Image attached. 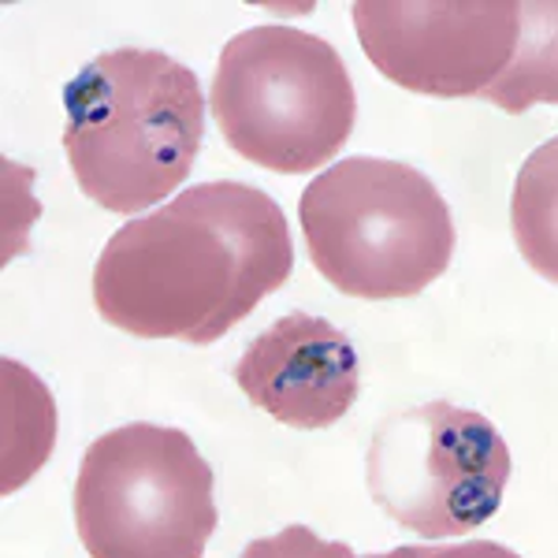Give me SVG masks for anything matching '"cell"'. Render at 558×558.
<instances>
[{
  "label": "cell",
  "mask_w": 558,
  "mask_h": 558,
  "mask_svg": "<svg viewBox=\"0 0 558 558\" xmlns=\"http://www.w3.org/2000/svg\"><path fill=\"white\" fill-rule=\"evenodd\" d=\"M299 223L313 268L350 299H413L454 257L444 194L402 160H339L302 191Z\"/></svg>",
  "instance_id": "cell-3"
},
{
  "label": "cell",
  "mask_w": 558,
  "mask_h": 558,
  "mask_svg": "<svg viewBox=\"0 0 558 558\" xmlns=\"http://www.w3.org/2000/svg\"><path fill=\"white\" fill-rule=\"evenodd\" d=\"M354 26L368 64L425 97H484L510 68L521 38L514 0H362Z\"/></svg>",
  "instance_id": "cell-7"
},
{
  "label": "cell",
  "mask_w": 558,
  "mask_h": 558,
  "mask_svg": "<svg viewBox=\"0 0 558 558\" xmlns=\"http://www.w3.org/2000/svg\"><path fill=\"white\" fill-rule=\"evenodd\" d=\"M510 228L536 276L558 283V138L521 165L510 197Z\"/></svg>",
  "instance_id": "cell-10"
},
{
  "label": "cell",
  "mask_w": 558,
  "mask_h": 558,
  "mask_svg": "<svg viewBox=\"0 0 558 558\" xmlns=\"http://www.w3.org/2000/svg\"><path fill=\"white\" fill-rule=\"evenodd\" d=\"M283 209L250 183L191 186L105 242L94 305L138 339L209 347L291 279Z\"/></svg>",
  "instance_id": "cell-1"
},
{
  "label": "cell",
  "mask_w": 558,
  "mask_h": 558,
  "mask_svg": "<svg viewBox=\"0 0 558 558\" xmlns=\"http://www.w3.org/2000/svg\"><path fill=\"white\" fill-rule=\"evenodd\" d=\"M521 38L510 68L481 101L518 116L533 105H558V4H518Z\"/></svg>",
  "instance_id": "cell-9"
},
{
  "label": "cell",
  "mask_w": 558,
  "mask_h": 558,
  "mask_svg": "<svg viewBox=\"0 0 558 558\" xmlns=\"http://www.w3.org/2000/svg\"><path fill=\"white\" fill-rule=\"evenodd\" d=\"M209 108L239 157L302 175L347 146L357 94L336 45L299 26L265 23L223 45Z\"/></svg>",
  "instance_id": "cell-4"
},
{
  "label": "cell",
  "mask_w": 558,
  "mask_h": 558,
  "mask_svg": "<svg viewBox=\"0 0 558 558\" xmlns=\"http://www.w3.org/2000/svg\"><path fill=\"white\" fill-rule=\"evenodd\" d=\"M239 558H402V551L387 555H354L347 544H336V539H320L313 529L305 525H287L279 529L276 536H265V539H254L246 544V551Z\"/></svg>",
  "instance_id": "cell-11"
},
{
  "label": "cell",
  "mask_w": 558,
  "mask_h": 558,
  "mask_svg": "<svg viewBox=\"0 0 558 558\" xmlns=\"http://www.w3.org/2000/svg\"><path fill=\"white\" fill-rule=\"evenodd\" d=\"M402 558H521L510 547L495 544V539H470V544H417V547H399Z\"/></svg>",
  "instance_id": "cell-12"
},
{
  "label": "cell",
  "mask_w": 558,
  "mask_h": 558,
  "mask_svg": "<svg viewBox=\"0 0 558 558\" xmlns=\"http://www.w3.org/2000/svg\"><path fill=\"white\" fill-rule=\"evenodd\" d=\"M75 525L89 558H202L216 533L213 465L183 428L105 432L78 465Z\"/></svg>",
  "instance_id": "cell-5"
},
{
  "label": "cell",
  "mask_w": 558,
  "mask_h": 558,
  "mask_svg": "<svg viewBox=\"0 0 558 558\" xmlns=\"http://www.w3.org/2000/svg\"><path fill=\"white\" fill-rule=\"evenodd\" d=\"M64 153L78 191L120 216L183 186L205 138L197 75L153 49L89 60L64 89Z\"/></svg>",
  "instance_id": "cell-2"
},
{
  "label": "cell",
  "mask_w": 558,
  "mask_h": 558,
  "mask_svg": "<svg viewBox=\"0 0 558 558\" xmlns=\"http://www.w3.org/2000/svg\"><path fill=\"white\" fill-rule=\"evenodd\" d=\"M235 384L279 425L328 428L347 417L362 395V365L336 324L287 313L246 347Z\"/></svg>",
  "instance_id": "cell-8"
},
{
  "label": "cell",
  "mask_w": 558,
  "mask_h": 558,
  "mask_svg": "<svg viewBox=\"0 0 558 558\" xmlns=\"http://www.w3.org/2000/svg\"><path fill=\"white\" fill-rule=\"evenodd\" d=\"M510 470L514 462L499 428L454 402L391 413L365 458L373 502L425 539L481 529L502 507Z\"/></svg>",
  "instance_id": "cell-6"
}]
</instances>
